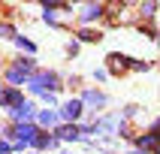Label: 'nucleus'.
Segmentation results:
<instances>
[{
  "label": "nucleus",
  "mask_w": 160,
  "mask_h": 154,
  "mask_svg": "<svg viewBox=\"0 0 160 154\" xmlns=\"http://www.w3.org/2000/svg\"><path fill=\"white\" fill-rule=\"evenodd\" d=\"M79 103H70V106H67V118H76V115H79Z\"/></svg>",
  "instance_id": "1"
},
{
  "label": "nucleus",
  "mask_w": 160,
  "mask_h": 154,
  "mask_svg": "<svg viewBox=\"0 0 160 154\" xmlns=\"http://www.w3.org/2000/svg\"><path fill=\"white\" fill-rule=\"evenodd\" d=\"M39 121H42V124H54V115H52V112H42V115H39Z\"/></svg>",
  "instance_id": "2"
}]
</instances>
